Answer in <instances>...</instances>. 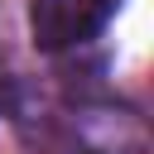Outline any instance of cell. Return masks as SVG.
Returning a JSON list of instances; mask_svg holds the SVG:
<instances>
[{"label": "cell", "instance_id": "6da1fadb", "mask_svg": "<svg viewBox=\"0 0 154 154\" xmlns=\"http://www.w3.org/2000/svg\"><path fill=\"white\" fill-rule=\"evenodd\" d=\"M120 0H29V29L34 43L43 53H63V48H82L91 43Z\"/></svg>", "mask_w": 154, "mask_h": 154}]
</instances>
